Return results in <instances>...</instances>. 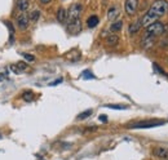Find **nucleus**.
Returning <instances> with one entry per match:
<instances>
[{"mask_svg": "<svg viewBox=\"0 0 168 160\" xmlns=\"http://www.w3.org/2000/svg\"><path fill=\"white\" fill-rule=\"evenodd\" d=\"M92 110H85V111H83L82 114H80V115H78V120H84V119H87V118H89V116L92 115Z\"/></svg>", "mask_w": 168, "mask_h": 160, "instance_id": "412c9836", "label": "nucleus"}, {"mask_svg": "<svg viewBox=\"0 0 168 160\" xmlns=\"http://www.w3.org/2000/svg\"><path fill=\"white\" fill-rule=\"evenodd\" d=\"M100 120H102V121H106V120H107V118H106V116H100Z\"/></svg>", "mask_w": 168, "mask_h": 160, "instance_id": "c85d7f7f", "label": "nucleus"}, {"mask_svg": "<svg viewBox=\"0 0 168 160\" xmlns=\"http://www.w3.org/2000/svg\"><path fill=\"white\" fill-rule=\"evenodd\" d=\"M137 7L139 0H126V4H124V9H126V13L128 16H133L137 12Z\"/></svg>", "mask_w": 168, "mask_h": 160, "instance_id": "39448f33", "label": "nucleus"}, {"mask_svg": "<svg viewBox=\"0 0 168 160\" xmlns=\"http://www.w3.org/2000/svg\"><path fill=\"white\" fill-rule=\"evenodd\" d=\"M62 80H64V79L60 78V79H57V80H54V82H53V83H51L49 85H51V87H53V85H58L60 83H62Z\"/></svg>", "mask_w": 168, "mask_h": 160, "instance_id": "393cba45", "label": "nucleus"}, {"mask_svg": "<svg viewBox=\"0 0 168 160\" xmlns=\"http://www.w3.org/2000/svg\"><path fill=\"white\" fill-rule=\"evenodd\" d=\"M39 2H40V4H43V5H45V4H49V3H51V2H52V0H39Z\"/></svg>", "mask_w": 168, "mask_h": 160, "instance_id": "bb28decb", "label": "nucleus"}, {"mask_svg": "<svg viewBox=\"0 0 168 160\" xmlns=\"http://www.w3.org/2000/svg\"><path fill=\"white\" fill-rule=\"evenodd\" d=\"M26 69H27V63H25V62H18V63H14L10 66V70L16 74H22Z\"/></svg>", "mask_w": 168, "mask_h": 160, "instance_id": "1a4fd4ad", "label": "nucleus"}, {"mask_svg": "<svg viewBox=\"0 0 168 160\" xmlns=\"http://www.w3.org/2000/svg\"><path fill=\"white\" fill-rule=\"evenodd\" d=\"M23 100L25 101H27V102H31V101H33L34 100V93H33V92H31V90H26V92H23Z\"/></svg>", "mask_w": 168, "mask_h": 160, "instance_id": "6ab92c4d", "label": "nucleus"}, {"mask_svg": "<svg viewBox=\"0 0 168 160\" xmlns=\"http://www.w3.org/2000/svg\"><path fill=\"white\" fill-rule=\"evenodd\" d=\"M22 54V57L26 59V61H29V62H33V61L35 59V57L34 56H31V54H27V53H21Z\"/></svg>", "mask_w": 168, "mask_h": 160, "instance_id": "5701e85b", "label": "nucleus"}, {"mask_svg": "<svg viewBox=\"0 0 168 160\" xmlns=\"http://www.w3.org/2000/svg\"><path fill=\"white\" fill-rule=\"evenodd\" d=\"M66 20H67V12H66V9L60 8L57 10V21L61 22V23H65Z\"/></svg>", "mask_w": 168, "mask_h": 160, "instance_id": "2eb2a0df", "label": "nucleus"}, {"mask_svg": "<svg viewBox=\"0 0 168 160\" xmlns=\"http://www.w3.org/2000/svg\"><path fill=\"white\" fill-rule=\"evenodd\" d=\"M82 10H83V7L80 5L79 3L76 4H72L70 9L67 10V20L66 22H72V21H76V20H80V14H82Z\"/></svg>", "mask_w": 168, "mask_h": 160, "instance_id": "f03ea898", "label": "nucleus"}, {"mask_svg": "<svg viewBox=\"0 0 168 160\" xmlns=\"http://www.w3.org/2000/svg\"><path fill=\"white\" fill-rule=\"evenodd\" d=\"M141 20V25H142V27H147L149 25H151V23H154L155 21L158 20V17L155 16L153 12H150V10H147L146 13H145V16L142 17V18H140Z\"/></svg>", "mask_w": 168, "mask_h": 160, "instance_id": "423d86ee", "label": "nucleus"}, {"mask_svg": "<svg viewBox=\"0 0 168 160\" xmlns=\"http://www.w3.org/2000/svg\"><path fill=\"white\" fill-rule=\"evenodd\" d=\"M39 17H40V12H39V10H33V12L30 13V16H29L30 21H33V22H36V21H38Z\"/></svg>", "mask_w": 168, "mask_h": 160, "instance_id": "aec40b11", "label": "nucleus"}, {"mask_svg": "<svg viewBox=\"0 0 168 160\" xmlns=\"http://www.w3.org/2000/svg\"><path fill=\"white\" fill-rule=\"evenodd\" d=\"M153 66H154V69H155V70H157V72H158V74H164V71H163V70H162V69H160V67H159V66L157 65V63H154Z\"/></svg>", "mask_w": 168, "mask_h": 160, "instance_id": "a878e982", "label": "nucleus"}, {"mask_svg": "<svg viewBox=\"0 0 168 160\" xmlns=\"http://www.w3.org/2000/svg\"><path fill=\"white\" fill-rule=\"evenodd\" d=\"M149 10L153 12V13L159 18L162 16H164L168 12V2L167 0H157V2L153 3V5L150 7Z\"/></svg>", "mask_w": 168, "mask_h": 160, "instance_id": "f257e3e1", "label": "nucleus"}, {"mask_svg": "<svg viewBox=\"0 0 168 160\" xmlns=\"http://www.w3.org/2000/svg\"><path fill=\"white\" fill-rule=\"evenodd\" d=\"M154 155L157 158H160V159H166L168 156V147H157V149L154 150Z\"/></svg>", "mask_w": 168, "mask_h": 160, "instance_id": "9d476101", "label": "nucleus"}, {"mask_svg": "<svg viewBox=\"0 0 168 160\" xmlns=\"http://www.w3.org/2000/svg\"><path fill=\"white\" fill-rule=\"evenodd\" d=\"M142 27V25H141V20H137V21H135L133 23H131V26H129V34L131 35H135V34H137L140 30Z\"/></svg>", "mask_w": 168, "mask_h": 160, "instance_id": "ddd939ff", "label": "nucleus"}, {"mask_svg": "<svg viewBox=\"0 0 168 160\" xmlns=\"http://www.w3.org/2000/svg\"><path fill=\"white\" fill-rule=\"evenodd\" d=\"M166 124L164 121L162 120H147V121H140V123H133V124L128 125V128H154V127H159Z\"/></svg>", "mask_w": 168, "mask_h": 160, "instance_id": "20e7f679", "label": "nucleus"}, {"mask_svg": "<svg viewBox=\"0 0 168 160\" xmlns=\"http://www.w3.org/2000/svg\"><path fill=\"white\" fill-rule=\"evenodd\" d=\"M154 38H155V36H151V35H147L146 34V36L142 39V47H144V48L151 47L154 44Z\"/></svg>", "mask_w": 168, "mask_h": 160, "instance_id": "dca6fc26", "label": "nucleus"}, {"mask_svg": "<svg viewBox=\"0 0 168 160\" xmlns=\"http://www.w3.org/2000/svg\"><path fill=\"white\" fill-rule=\"evenodd\" d=\"M29 0H17V4H16V7L17 9L21 12V13H26V10L29 9Z\"/></svg>", "mask_w": 168, "mask_h": 160, "instance_id": "f8f14e48", "label": "nucleus"}, {"mask_svg": "<svg viewBox=\"0 0 168 160\" xmlns=\"http://www.w3.org/2000/svg\"><path fill=\"white\" fill-rule=\"evenodd\" d=\"M164 30H166V27H164L163 23L155 21L154 23L149 25V26L146 27V34H147V35H151V36H158V35L163 34Z\"/></svg>", "mask_w": 168, "mask_h": 160, "instance_id": "7ed1b4c3", "label": "nucleus"}, {"mask_svg": "<svg viewBox=\"0 0 168 160\" xmlns=\"http://www.w3.org/2000/svg\"><path fill=\"white\" fill-rule=\"evenodd\" d=\"M5 78H7V75H5V74H0V82H3Z\"/></svg>", "mask_w": 168, "mask_h": 160, "instance_id": "cd10ccee", "label": "nucleus"}, {"mask_svg": "<svg viewBox=\"0 0 168 160\" xmlns=\"http://www.w3.org/2000/svg\"><path fill=\"white\" fill-rule=\"evenodd\" d=\"M67 31L70 34H78L79 31H82V22H80V20L67 23Z\"/></svg>", "mask_w": 168, "mask_h": 160, "instance_id": "0eeeda50", "label": "nucleus"}, {"mask_svg": "<svg viewBox=\"0 0 168 160\" xmlns=\"http://www.w3.org/2000/svg\"><path fill=\"white\" fill-rule=\"evenodd\" d=\"M118 43H119V36H118L116 34H111L106 38V44L109 47H114V45L118 44Z\"/></svg>", "mask_w": 168, "mask_h": 160, "instance_id": "4468645a", "label": "nucleus"}, {"mask_svg": "<svg viewBox=\"0 0 168 160\" xmlns=\"http://www.w3.org/2000/svg\"><path fill=\"white\" fill-rule=\"evenodd\" d=\"M105 107L114 109V110H126V109H127V106H122V105H106Z\"/></svg>", "mask_w": 168, "mask_h": 160, "instance_id": "4be33fe9", "label": "nucleus"}, {"mask_svg": "<svg viewBox=\"0 0 168 160\" xmlns=\"http://www.w3.org/2000/svg\"><path fill=\"white\" fill-rule=\"evenodd\" d=\"M122 27H123V22H122V21H115V22L111 23V26H110V31L115 34V32H118V31H120Z\"/></svg>", "mask_w": 168, "mask_h": 160, "instance_id": "f3484780", "label": "nucleus"}, {"mask_svg": "<svg viewBox=\"0 0 168 160\" xmlns=\"http://www.w3.org/2000/svg\"><path fill=\"white\" fill-rule=\"evenodd\" d=\"M83 78H84V79H95V75H92L91 71L85 70V71L83 72Z\"/></svg>", "mask_w": 168, "mask_h": 160, "instance_id": "b1692460", "label": "nucleus"}, {"mask_svg": "<svg viewBox=\"0 0 168 160\" xmlns=\"http://www.w3.org/2000/svg\"><path fill=\"white\" fill-rule=\"evenodd\" d=\"M29 22H30V18H29V16L26 13H21L20 16L17 17V25H18V27H20L21 30L27 29Z\"/></svg>", "mask_w": 168, "mask_h": 160, "instance_id": "6e6552de", "label": "nucleus"}, {"mask_svg": "<svg viewBox=\"0 0 168 160\" xmlns=\"http://www.w3.org/2000/svg\"><path fill=\"white\" fill-rule=\"evenodd\" d=\"M98 17L97 16H91L88 20H87V25H88V27L93 29V27H96L97 25H98Z\"/></svg>", "mask_w": 168, "mask_h": 160, "instance_id": "a211bd4d", "label": "nucleus"}, {"mask_svg": "<svg viewBox=\"0 0 168 160\" xmlns=\"http://www.w3.org/2000/svg\"><path fill=\"white\" fill-rule=\"evenodd\" d=\"M119 8L118 7H111L109 10H107V18L109 21H115L118 17H119Z\"/></svg>", "mask_w": 168, "mask_h": 160, "instance_id": "9b49d317", "label": "nucleus"}]
</instances>
